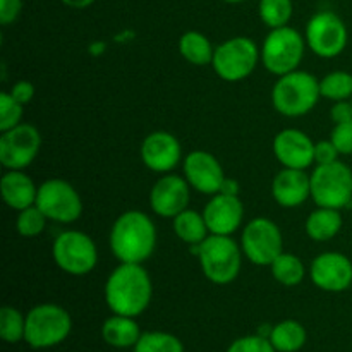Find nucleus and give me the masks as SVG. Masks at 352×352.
<instances>
[{
  "label": "nucleus",
  "instance_id": "obj_20",
  "mask_svg": "<svg viewBox=\"0 0 352 352\" xmlns=\"http://www.w3.org/2000/svg\"><path fill=\"white\" fill-rule=\"evenodd\" d=\"M272 196L284 208H298L311 198V179L299 168H282L272 182Z\"/></svg>",
  "mask_w": 352,
  "mask_h": 352
},
{
  "label": "nucleus",
  "instance_id": "obj_40",
  "mask_svg": "<svg viewBox=\"0 0 352 352\" xmlns=\"http://www.w3.org/2000/svg\"><path fill=\"white\" fill-rule=\"evenodd\" d=\"M222 195H230V196H239V182L234 181V179L226 177L222 182V188H220Z\"/></svg>",
  "mask_w": 352,
  "mask_h": 352
},
{
  "label": "nucleus",
  "instance_id": "obj_17",
  "mask_svg": "<svg viewBox=\"0 0 352 352\" xmlns=\"http://www.w3.org/2000/svg\"><path fill=\"white\" fill-rule=\"evenodd\" d=\"M182 158V148L177 138L167 131H155L141 143V160L150 170L167 174L174 170Z\"/></svg>",
  "mask_w": 352,
  "mask_h": 352
},
{
  "label": "nucleus",
  "instance_id": "obj_22",
  "mask_svg": "<svg viewBox=\"0 0 352 352\" xmlns=\"http://www.w3.org/2000/svg\"><path fill=\"white\" fill-rule=\"evenodd\" d=\"M102 337L109 346L124 349V347H134L141 337L140 325L134 322L133 316L116 315L105 320L102 327Z\"/></svg>",
  "mask_w": 352,
  "mask_h": 352
},
{
  "label": "nucleus",
  "instance_id": "obj_41",
  "mask_svg": "<svg viewBox=\"0 0 352 352\" xmlns=\"http://www.w3.org/2000/svg\"><path fill=\"white\" fill-rule=\"evenodd\" d=\"M93 2H95V0H62V3L71 7V9H86V7L91 6Z\"/></svg>",
  "mask_w": 352,
  "mask_h": 352
},
{
  "label": "nucleus",
  "instance_id": "obj_16",
  "mask_svg": "<svg viewBox=\"0 0 352 352\" xmlns=\"http://www.w3.org/2000/svg\"><path fill=\"white\" fill-rule=\"evenodd\" d=\"M189 198H191V186L186 177L167 174L158 179L151 188L150 205L158 217L174 219L188 208Z\"/></svg>",
  "mask_w": 352,
  "mask_h": 352
},
{
  "label": "nucleus",
  "instance_id": "obj_14",
  "mask_svg": "<svg viewBox=\"0 0 352 352\" xmlns=\"http://www.w3.org/2000/svg\"><path fill=\"white\" fill-rule=\"evenodd\" d=\"M311 282L325 292H342L352 285V261L346 254L327 251L313 260Z\"/></svg>",
  "mask_w": 352,
  "mask_h": 352
},
{
  "label": "nucleus",
  "instance_id": "obj_1",
  "mask_svg": "<svg viewBox=\"0 0 352 352\" xmlns=\"http://www.w3.org/2000/svg\"><path fill=\"white\" fill-rule=\"evenodd\" d=\"M151 298V278L140 263H120L105 282V302L116 315L136 318L150 306Z\"/></svg>",
  "mask_w": 352,
  "mask_h": 352
},
{
  "label": "nucleus",
  "instance_id": "obj_4",
  "mask_svg": "<svg viewBox=\"0 0 352 352\" xmlns=\"http://www.w3.org/2000/svg\"><path fill=\"white\" fill-rule=\"evenodd\" d=\"M320 81L306 71H292L280 76L272 89V105L285 117H301L318 103Z\"/></svg>",
  "mask_w": 352,
  "mask_h": 352
},
{
  "label": "nucleus",
  "instance_id": "obj_24",
  "mask_svg": "<svg viewBox=\"0 0 352 352\" xmlns=\"http://www.w3.org/2000/svg\"><path fill=\"white\" fill-rule=\"evenodd\" d=\"M172 229H174L175 236H177L182 243L189 244V246L201 244L203 241L210 236V230L208 227H206L203 213H198L195 212V210L188 208L172 219Z\"/></svg>",
  "mask_w": 352,
  "mask_h": 352
},
{
  "label": "nucleus",
  "instance_id": "obj_7",
  "mask_svg": "<svg viewBox=\"0 0 352 352\" xmlns=\"http://www.w3.org/2000/svg\"><path fill=\"white\" fill-rule=\"evenodd\" d=\"M311 179V198L323 208L342 210L352 203V170L344 162L316 165Z\"/></svg>",
  "mask_w": 352,
  "mask_h": 352
},
{
  "label": "nucleus",
  "instance_id": "obj_13",
  "mask_svg": "<svg viewBox=\"0 0 352 352\" xmlns=\"http://www.w3.org/2000/svg\"><path fill=\"white\" fill-rule=\"evenodd\" d=\"M40 148V131L31 124L21 122L0 136V162L7 170H24L38 157Z\"/></svg>",
  "mask_w": 352,
  "mask_h": 352
},
{
  "label": "nucleus",
  "instance_id": "obj_11",
  "mask_svg": "<svg viewBox=\"0 0 352 352\" xmlns=\"http://www.w3.org/2000/svg\"><path fill=\"white\" fill-rule=\"evenodd\" d=\"M36 206L48 220L58 223L76 222L82 213L81 196L64 179H48L38 186Z\"/></svg>",
  "mask_w": 352,
  "mask_h": 352
},
{
  "label": "nucleus",
  "instance_id": "obj_31",
  "mask_svg": "<svg viewBox=\"0 0 352 352\" xmlns=\"http://www.w3.org/2000/svg\"><path fill=\"white\" fill-rule=\"evenodd\" d=\"M26 333V316L21 315L12 306H3L0 309V337L6 342L16 344L24 340Z\"/></svg>",
  "mask_w": 352,
  "mask_h": 352
},
{
  "label": "nucleus",
  "instance_id": "obj_18",
  "mask_svg": "<svg viewBox=\"0 0 352 352\" xmlns=\"http://www.w3.org/2000/svg\"><path fill=\"white\" fill-rule=\"evenodd\" d=\"M206 227L215 236H232L244 219V206L239 196L217 192L203 210Z\"/></svg>",
  "mask_w": 352,
  "mask_h": 352
},
{
  "label": "nucleus",
  "instance_id": "obj_36",
  "mask_svg": "<svg viewBox=\"0 0 352 352\" xmlns=\"http://www.w3.org/2000/svg\"><path fill=\"white\" fill-rule=\"evenodd\" d=\"M339 150H337L336 144L332 143V140H323L315 144L316 165H327L332 164V162H337L339 160Z\"/></svg>",
  "mask_w": 352,
  "mask_h": 352
},
{
  "label": "nucleus",
  "instance_id": "obj_19",
  "mask_svg": "<svg viewBox=\"0 0 352 352\" xmlns=\"http://www.w3.org/2000/svg\"><path fill=\"white\" fill-rule=\"evenodd\" d=\"M315 144L301 129L280 131L274 140V153L285 168L305 170L315 162Z\"/></svg>",
  "mask_w": 352,
  "mask_h": 352
},
{
  "label": "nucleus",
  "instance_id": "obj_21",
  "mask_svg": "<svg viewBox=\"0 0 352 352\" xmlns=\"http://www.w3.org/2000/svg\"><path fill=\"white\" fill-rule=\"evenodd\" d=\"M0 192L3 203L17 212L36 205L38 188L23 170H7L0 179Z\"/></svg>",
  "mask_w": 352,
  "mask_h": 352
},
{
  "label": "nucleus",
  "instance_id": "obj_9",
  "mask_svg": "<svg viewBox=\"0 0 352 352\" xmlns=\"http://www.w3.org/2000/svg\"><path fill=\"white\" fill-rule=\"evenodd\" d=\"M52 256L62 272L74 277L88 275L98 263L96 244L81 230H65L58 234L52 246Z\"/></svg>",
  "mask_w": 352,
  "mask_h": 352
},
{
  "label": "nucleus",
  "instance_id": "obj_32",
  "mask_svg": "<svg viewBox=\"0 0 352 352\" xmlns=\"http://www.w3.org/2000/svg\"><path fill=\"white\" fill-rule=\"evenodd\" d=\"M47 217L45 213L38 208L36 205L30 206V208L21 210L17 215L16 227L19 236L23 237H36L43 232L45 223H47Z\"/></svg>",
  "mask_w": 352,
  "mask_h": 352
},
{
  "label": "nucleus",
  "instance_id": "obj_23",
  "mask_svg": "<svg viewBox=\"0 0 352 352\" xmlns=\"http://www.w3.org/2000/svg\"><path fill=\"white\" fill-rule=\"evenodd\" d=\"M344 220L340 215V210L318 206L306 219V234L309 236V239L325 243V241L333 239L340 232Z\"/></svg>",
  "mask_w": 352,
  "mask_h": 352
},
{
  "label": "nucleus",
  "instance_id": "obj_5",
  "mask_svg": "<svg viewBox=\"0 0 352 352\" xmlns=\"http://www.w3.org/2000/svg\"><path fill=\"white\" fill-rule=\"evenodd\" d=\"M72 330V320L67 309L58 305H38L26 315L24 340L33 349H48L64 342Z\"/></svg>",
  "mask_w": 352,
  "mask_h": 352
},
{
  "label": "nucleus",
  "instance_id": "obj_39",
  "mask_svg": "<svg viewBox=\"0 0 352 352\" xmlns=\"http://www.w3.org/2000/svg\"><path fill=\"white\" fill-rule=\"evenodd\" d=\"M330 117H332L333 124L346 122L352 119V103L351 100H342V102H336V105L330 110Z\"/></svg>",
  "mask_w": 352,
  "mask_h": 352
},
{
  "label": "nucleus",
  "instance_id": "obj_33",
  "mask_svg": "<svg viewBox=\"0 0 352 352\" xmlns=\"http://www.w3.org/2000/svg\"><path fill=\"white\" fill-rule=\"evenodd\" d=\"M24 105L17 102L9 91L0 93V131H9L19 126L23 119Z\"/></svg>",
  "mask_w": 352,
  "mask_h": 352
},
{
  "label": "nucleus",
  "instance_id": "obj_34",
  "mask_svg": "<svg viewBox=\"0 0 352 352\" xmlns=\"http://www.w3.org/2000/svg\"><path fill=\"white\" fill-rule=\"evenodd\" d=\"M227 352H277L272 346L270 339H265L261 336H250L241 337L234 340Z\"/></svg>",
  "mask_w": 352,
  "mask_h": 352
},
{
  "label": "nucleus",
  "instance_id": "obj_28",
  "mask_svg": "<svg viewBox=\"0 0 352 352\" xmlns=\"http://www.w3.org/2000/svg\"><path fill=\"white\" fill-rule=\"evenodd\" d=\"M320 93L323 98L342 102L352 98V74L346 71H333L320 79Z\"/></svg>",
  "mask_w": 352,
  "mask_h": 352
},
{
  "label": "nucleus",
  "instance_id": "obj_43",
  "mask_svg": "<svg viewBox=\"0 0 352 352\" xmlns=\"http://www.w3.org/2000/svg\"><path fill=\"white\" fill-rule=\"evenodd\" d=\"M351 103H352V98H351Z\"/></svg>",
  "mask_w": 352,
  "mask_h": 352
},
{
  "label": "nucleus",
  "instance_id": "obj_38",
  "mask_svg": "<svg viewBox=\"0 0 352 352\" xmlns=\"http://www.w3.org/2000/svg\"><path fill=\"white\" fill-rule=\"evenodd\" d=\"M9 93L17 100V102L23 103V105H26V103H30L31 100H33L34 86L31 85L30 81H26V79H21V81L14 82Z\"/></svg>",
  "mask_w": 352,
  "mask_h": 352
},
{
  "label": "nucleus",
  "instance_id": "obj_10",
  "mask_svg": "<svg viewBox=\"0 0 352 352\" xmlns=\"http://www.w3.org/2000/svg\"><path fill=\"white\" fill-rule=\"evenodd\" d=\"M241 250L253 265L270 267L284 253V237L274 220L256 217L243 229Z\"/></svg>",
  "mask_w": 352,
  "mask_h": 352
},
{
  "label": "nucleus",
  "instance_id": "obj_30",
  "mask_svg": "<svg viewBox=\"0 0 352 352\" xmlns=\"http://www.w3.org/2000/svg\"><path fill=\"white\" fill-rule=\"evenodd\" d=\"M134 352H184V346L167 332H144L134 346Z\"/></svg>",
  "mask_w": 352,
  "mask_h": 352
},
{
  "label": "nucleus",
  "instance_id": "obj_15",
  "mask_svg": "<svg viewBox=\"0 0 352 352\" xmlns=\"http://www.w3.org/2000/svg\"><path fill=\"white\" fill-rule=\"evenodd\" d=\"M182 170H184L186 181L192 189L208 196L220 192L222 182L226 179L222 165L217 160L215 155L203 150L191 151L184 158Z\"/></svg>",
  "mask_w": 352,
  "mask_h": 352
},
{
  "label": "nucleus",
  "instance_id": "obj_2",
  "mask_svg": "<svg viewBox=\"0 0 352 352\" xmlns=\"http://www.w3.org/2000/svg\"><path fill=\"white\" fill-rule=\"evenodd\" d=\"M110 248L120 263L143 265L157 248V229L146 213L129 210L110 229Z\"/></svg>",
  "mask_w": 352,
  "mask_h": 352
},
{
  "label": "nucleus",
  "instance_id": "obj_8",
  "mask_svg": "<svg viewBox=\"0 0 352 352\" xmlns=\"http://www.w3.org/2000/svg\"><path fill=\"white\" fill-rule=\"evenodd\" d=\"M261 52L251 38L234 36L220 43L213 54V71L227 82L246 79L256 69Z\"/></svg>",
  "mask_w": 352,
  "mask_h": 352
},
{
  "label": "nucleus",
  "instance_id": "obj_6",
  "mask_svg": "<svg viewBox=\"0 0 352 352\" xmlns=\"http://www.w3.org/2000/svg\"><path fill=\"white\" fill-rule=\"evenodd\" d=\"M306 38L291 26L275 28L265 38L261 47V62L265 69L275 76H284L296 71L302 62Z\"/></svg>",
  "mask_w": 352,
  "mask_h": 352
},
{
  "label": "nucleus",
  "instance_id": "obj_12",
  "mask_svg": "<svg viewBox=\"0 0 352 352\" xmlns=\"http://www.w3.org/2000/svg\"><path fill=\"white\" fill-rule=\"evenodd\" d=\"M306 43L322 58L339 57L347 47V26L336 12L322 10L306 24Z\"/></svg>",
  "mask_w": 352,
  "mask_h": 352
},
{
  "label": "nucleus",
  "instance_id": "obj_27",
  "mask_svg": "<svg viewBox=\"0 0 352 352\" xmlns=\"http://www.w3.org/2000/svg\"><path fill=\"white\" fill-rule=\"evenodd\" d=\"M270 270L275 280L285 287H296V285L301 284L306 275L305 263L299 260V256L292 253H282L270 265Z\"/></svg>",
  "mask_w": 352,
  "mask_h": 352
},
{
  "label": "nucleus",
  "instance_id": "obj_29",
  "mask_svg": "<svg viewBox=\"0 0 352 352\" xmlns=\"http://www.w3.org/2000/svg\"><path fill=\"white\" fill-rule=\"evenodd\" d=\"M258 12L261 21L270 30H275V28L287 26L294 12V6L292 0H260Z\"/></svg>",
  "mask_w": 352,
  "mask_h": 352
},
{
  "label": "nucleus",
  "instance_id": "obj_25",
  "mask_svg": "<svg viewBox=\"0 0 352 352\" xmlns=\"http://www.w3.org/2000/svg\"><path fill=\"white\" fill-rule=\"evenodd\" d=\"M268 339L277 352H298L306 344V330L296 320H284L270 330Z\"/></svg>",
  "mask_w": 352,
  "mask_h": 352
},
{
  "label": "nucleus",
  "instance_id": "obj_26",
  "mask_svg": "<svg viewBox=\"0 0 352 352\" xmlns=\"http://www.w3.org/2000/svg\"><path fill=\"white\" fill-rule=\"evenodd\" d=\"M179 52L192 65L212 64L215 48L212 47L208 38L199 31H188L179 40Z\"/></svg>",
  "mask_w": 352,
  "mask_h": 352
},
{
  "label": "nucleus",
  "instance_id": "obj_35",
  "mask_svg": "<svg viewBox=\"0 0 352 352\" xmlns=\"http://www.w3.org/2000/svg\"><path fill=\"white\" fill-rule=\"evenodd\" d=\"M330 140L336 144L340 155H352V119L336 124L332 134H330Z\"/></svg>",
  "mask_w": 352,
  "mask_h": 352
},
{
  "label": "nucleus",
  "instance_id": "obj_37",
  "mask_svg": "<svg viewBox=\"0 0 352 352\" xmlns=\"http://www.w3.org/2000/svg\"><path fill=\"white\" fill-rule=\"evenodd\" d=\"M23 10V0H0V24L9 26L19 17Z\"/></svg>",
  "mask_w": 352,
  "mask_h": 352
},
{
  "label": "nucleus",
  "instance_id": "obj_42",
  "mask_svg": "<svg viewBox=\"0 0 352 352\" xmlns=\"http://www.w3.org/2000/svg\"><path fill=\"white\" fill-rule=\"evenodd\" d=\"M223 2H227V3H241V2H244V0H223Z\"/></svg>",
  "mask_w": 352,
  "mask_h": 352
},
{
  "label": "nucleus",
  "instance_id": "obj_3",
  "mask_svg": "<svg viewBox=\"0 0 352 352\" xmlns=\"http://www.w3.org/2000/svg\"><path fill=\"white\" fill-rule=\"evenodd\" d=\"M189 248L198 256L203 275L213 284L227 285L239 275L244 253L230 236L210 234L201 244Z\"/></svg>",
  "mask_w": 352,
  "mask_h": 352
}]
</instances>
